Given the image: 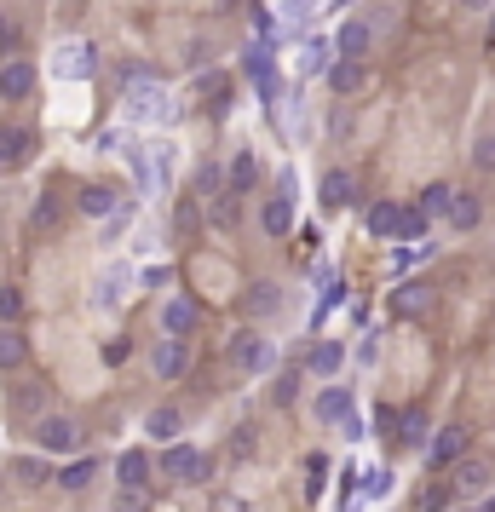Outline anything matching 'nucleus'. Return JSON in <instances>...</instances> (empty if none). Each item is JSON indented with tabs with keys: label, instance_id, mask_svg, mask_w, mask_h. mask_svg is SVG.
<instances>
[{
	"label": "nucleus",
	"instance_id": "nucleus-1",
	"mask_svg": "<svg viewBox=\"0 0 495 512\" xmlns=\"http://www.w3.org/2000/svg\"><path fill=\"white\" fill-rule=\"evenodd\" d=\"M127 116H133V121H167V116H173V104H167V93L150 81V75L127 70Z\"/></svg>",
	"mask_w": 495,
	"mask_h": 512
},
{
	"label": "nucleus",
	"instance_id": "nucleus-2",
	"mask_svg": "<svg viewBox=\"0 0 495 512\" xmlns=\"http://www.w3.org/2000/svg\"><path fill=\"white\" fill-rule=\"evenodd\" d=\"M93 64H98L93 41H58V47H52V75H58V81H87Z\"/></svg>",
	"mask_w": 495,
	"mask_h": 512
},
{
	"label": "nucleus",
	"instance_id": "nucleus-3",
	"mask_svg": "<svg viewBox=\"0 0 495 512\" xmlns=\"http://www.w3.org/2000/svg\"><path fill=\"white\" fill-rule=\"evenodd\" d=\"M162 472H167V478H179V484H202V478L213 472V461L202 455V449H190V443H167Z\"/></svg>",
	"mask_w": 495,
	"mask_h": 512
},
{
	"label": "nucleus",
	"instance_id": "nucleus-4",
	"mask_svg": "<svg viewBox=\"0 0 495 512\" xmlns=\"http://www.w3.org/2000/svg\"><path fill=\"white\" fill-rule=\"evenodd\" d=\"M231 363L248 374H271L277 369V340H260V334H236L231 340Z\"/></svg>",
	"mask_w": 495,
	"mask_h": 512
},
{
	"label": "nucleus",
	"instance_id": "nucleus-5",
	"mask_svg": "<svg viewBox=\"0 0 495 512\" xmlns=\"http://www.w3.org/2000/svg\"><path fill=\"white\" fill-rule=\"evenodd\" d=\"M35 443H41L47 455H70L75 443H81V426H75L70 415H41V426H35Z\"/></svg>",
	"mask_w": 495,
	"mask_h": 512
},
{
	"label": "nucleus",
	"instance_id": "nucleus-6",
	"mask_svg": "<svg viewBox=\"0 0 495 512\" xmlns=\"http://www.w3.org/2000/svg\"><path fill=\"white\" fill-rule=\"evenodd\" d=\"M196 323H202V305L190 300V294H173V300L162 305V328H167V340H190V334H196Z\"/></svg>",
	"mask_w": 495,
	"mask_h": 512
},
{
	"label": "nucleus",
	"instance_id": "nucleus-7",
	"mask_svg": "<svg viewBox=\"0 0 495 512\" xmlns=\"http://www.w3.org/2000/svg\"><path fill=\"white\" fill-rule=\"evenodd\" d=\"M150 369H156V380H179V374L190 369V340H156Z\"/></svg>",
	"mask_w": 495,
	"mask_h": 512
},
{
	"label": "nucleus",
	"instance_id": "nucleus-8",
	"mask_svg": "<svg viewBox=\"0 0 495 512\" xmlns=\"http://www.w3.org/2000/svg\"><path fill=\"white\" fill-rule=\"evenodd\" d=\"M467 443H472L467 426H438V438L426 443V455H432V466H455L467 455Z\"/></svg>",
	"mask_w": 495,
	"mask_h": 512
},
{
	"label": "nucleus",
	"instance_id": "nucleus-9",
	"mask_svg": "<svg viewBox=\"0 0 495 512\" xmlns=\"http://www.w3.org/2000/svg\"><path fill=\"white\" fill-rule=\"evenodd\" d=\"M392 305H398V317H426L438 305V288L432 282H403L398 294H392Z\"/></svg>",
	"mask_w": 495,
	"mask_h": 512
},
{
	"label": "nucleus",
	"instance_id": "nucleus-10",
	"mask_svg": "<svg viewBox=\"0 0 495 512\" xmlns=\"http://www.w3.org/2000/svg\"><path fill=\"white\" fill-rule=\"evenodd\" d=\"M260 225H265L271 236H283L288 225H294V185H283L271 202H265V208H260Z\"/></svg>",
	"mask_w": 495,
	"mask_h": 512
},
{
	"label": "nucleus",
	"instance_id": "nucleus-11",
	"mask_svg": "<svg viewBox=\"0 0 495 512\" xmlns=\"http://www.w3.org/2000/svg\"><path fill=\"white\" fill-rule=\"evenodd\" d=\"M116 478H121L127 495H139V489L150 484V455H144V449H127V455L116 461Z\"/></svg>",
	"mask_w": 495,
	"mask_h": 512
},
{
	"label": "nucleus",
	"instance_id": "nucleus-12",
	"mask_svg": "<svg viewBox=\"0 0 495 512\" xmlns=\"http://www.w3.org/2000/svg\"><path fill=\"white\" fill-rule=\"evenodd\" d=\"M363 81H369V70H363V58H340L329 70V87L340 98H352V93H363Z\"/></svg>",
	"mask_w": 495,
	"mask_h": 512
},
{
	"label": "nucleus",
	"instance_id": "nucleus-13",
	"mask_svg": "<svg viewBox=\"0 0 495 512\" xmlns=\"http://www.w3.org/2000/svg\"><path fill=\"white\" fill-rule=\"evenodd\" d=\"M317 420H323V426H346V420H352V392H346V386H329V392L317 397Z\"/></svg>",
	"mask_w": 495,
	"mask_h": 512
},
{
	"label": "nucleus",
	"instance_id": "nucleus-14",
	"mask_svg": "<svg viewBox=\"0 0 495 512\" xmlns=\"http://www.w3.org/2000/svg\"><path fill=\"white\" fill-rule=\"evenodd\" d=\"M29 150H35V133H24V127H6L0 133V167H24Z\"/></svg>",
	"mask_w": 495,
	"mask_h": 512
},
{
	"label": "nucleus",
	"instance_id": "nucleus-15",
	"mask_svg": "<svg viewBox=\"0 0 495 512\" xmlns=\"http://www.w3.org/2000/svg\"><path fill=\"white\" fill-rule=\"evenodd\" d=\"M29 87H35V64L18 58V64H6V70H0V98H12V104H18V98H29Z\"/></svg>",
	"mask_w": 495,
	"mask_h": 512
},
{
	"label": "nucleus",
	"instance_id": "nucleus-16",
	"mask_svg": "<svg viewBox=\"0 0 495 512\" xmlns=\"http://www.w3.org/2000/svg\"><path fill=\"white\" fill-rule=\"evenodd\" d=\"M317 196H323V208H352V173H340V167H334V173H323V185H317Z\"/></svg>",
	"mask_w": 495,
	"mask_h": 512
},
{
	"label": "nucleus",
	"instance_id": "nucleus-17",
	"mask_svg": "<svg viewBox=\"0 0 495 512\" xmlns=\"http://www.w3.org/2000/svg\"><path fill=\"white\" fill-rule=\"evenodd\" d=\"M254 185H260V162H254L248 150H236L231 156V196H248Z\"/></svg>",
	"mask_w": 495,
	"mask_h": 512
},
{
	"label": "nucleus",
	"instance_id": "nucleus-18",
	"mask_svg": "<svg viewBox=\"0 0 495 512\" xmlns=\"http://www.w3.org/2000/svg\"><path fill=\"white\" fill-rule=\"evenodd\" d=\"M75 208L87 213V219H110V213H116V190H110V185H87Z\"/></svg>",
	"mask_w": 495,
	"mask_h": 512
},
{
	"label": "nucleus",
	"instance_id": "nucleus-19",
	"mask_svg": "<svg viewBox=\"0 0 495 512\" xmlns=\"http://www.w3.org/2000/svg\"><path fill=\"white\" fill-rule=\"evenodd\" d=\"M449 225H455V231H478V225H484V202H478V196H455V202H449Z\"/></svg>",
	"mask_w": 495,
	"mask_h": 512
},
{
	"label": "nucleus",
	"instance_id": "nucleus-20",
	"mask_svg": "<svg viewBox=\"0 0 495 512\" xmlns=\"http://www.w3.org/2000/svg\"><path fill=\"white\" fill-rule=\"evenodd\" d=\"M294 58H300V70H306V75H317V70H334V47L323 41V35H317V41H306V47L294 52Z\"/></svg>",
	"mask_w": 495,
	"mask_h": 512
},
{
	"label": "nucleus",
	"instance_id": "nucleus-21",
	"mask_svg": "<svg viewBox=\"0 0 495 512\" xmlns=\"http://www.w3.org/2000/svg\"><path fill=\"white\" fill-rule=\"evenodd\" d=\"M144 432L150 438H162V443H179V409H150V420H144Z\"/></svg>",
	"mask_w": 495,
	"mask_h": 512
},
{
	"label": "nucleus",
	"instance_id": "nucleus-22",
	"mask_svg": "<svg viewBox=\"0 0 495 512\" xmlns=\"http://www.w3.org/2000/svg\"><path fill=\"white\" fill-rule=\"evenodd\" d=\"M340 357H346V351L334 346V340H317V346L306 351V369L311 374H334V369H340Z\"/></svg>",
	"mask_w": 495,
	"mask_h": 512
},
{
	"label": "nucleus",
	"instance_id": "nucleus-23",
	"mask_svg": "<svg viewBox=\"0 0 495 512\" xmlns=\"http://www.w3.org/2000/svg\"><path fill=\"white\" fill-rule=\"evenodd\" d=\"M490 478H495L490 461H455V484L461 489H490Z\"/></svg>",
	"mask_w": 495,
	"mask_h": 512
},
{
	"label": "nucleus",
	"instance_id": "nucleus-24",
	"mask_svg": "<svg viewBox=\"0 0 495 512\" xmlns=\"http://www.w3.org/2000/svg\"><path fill=\"white\" fill-rule=\"evenodd\" d=\"M24 357H29V340L18 328H0V369H18Z\"/></svg>",
	"mask_w": 495,
	"mask_h": 512
},
{
	"label": "nucleus",
	"instance_id": "nucleus-25",
	"mask_svg": "<svg viewBox=\"0 0 495 512\" xmlns=\"http://www.w3.org/2000/svg\"><path fill=\"white\" fill-rule=\"evenodd\" d=\"M363 52H369V24L352 18V24L340 29V58H363Z\"/></svg>",
	"mask_w": 495,
	"mask_h": 512
},
{
	"label": "nucleus",
	"instance_id": "nucleus-26",
	"mask_svg": "<svg viewBox=\"0 0 495 512\" xmlns=\"http://www.w3.org/2000/svg\"><path fill=\"white\" fill-rule=\"evenodd\" d=\"M93 478H98V461H93V455H87V461H70L64 472H58V484H64V489H87Z\"/></svg>",
	"mask_w": 495,
	"mask_h": 512
},
{
	"label": "nucleus",
	"instance_id": "nucleus-27",
	"mask_svg": "<svg viewBox=\"0 0 495 512\" xmlns=\"http://www.w3.org/2000/svg\"><path fill=\"white\" fill-rule=\"evenodd\" d=\"M277 305H283V288H271V282H254V288H248V311H254V317L277 311Z\"/></svg>",
	"mask_w": 495,
	"mask_h": 512
},
{
	"label": "nucleus",
	"instance_id": "nucleus-28",
	"mask_svg": "<svg viewBox=\"0 0 495 512\" xmlns=\"http://www.w3.org/2000/svg\"><path fill=\"white\" fill-rule=\"evenodd\" d=\"M398 231V202H375L369 208V236H392Z\"/></svg>",
	"mask_w": 495,
	"mask_h": 512
},
{
	"label": "nucleus",
	"instance_id": "nucleus-29",
	"mask_svg": "<svg viewBox=\"0 0 495 512\" xmlns=\"http://www.w3.org/2000/svg\"><path fill=\"white\" fill-rule=\"evenodd\" d=\"M426 225H432V219H426L421 208H398V231H392V236H403V242L415 236V242H421V236H426Z\"/></svg>",
	"mask_w": 495,
	"mask_h": 512
},
{
	"label": "nucleus",
	"instance_id": "nucleus-30",
	"mask_svg": "<svg viewBox=\"0 0 495 512\" xmlns=\"http://www.w3.org/2000/svg\"><path fill=\"white\" fill-rule=\"evenodd\" d=\"M398 443H409V449H421V443H426V409H409V415H403Z\"/></svg>",
	"mask_w": 495,
	"mask_h": 512
},
{
	"label": "nucleus",
	"instance_id": "nucleus-31",
	"mask_svg": "<svg viewBox=\"0 0 495 512\" xmlns=\"http://www.w3.org/2000/svg\"><path fill=\"white\" fill-rule=\"evenodd\" d=\"M18 317H24V294H18V288L6 282V288H0V328H12Z\"/></svg>",
	"mask_w": 495,
	"mask_h": 512
},
{
	"label": "nucleus",
	"instance_id": "nucleus-32",
	"mask_svg": "<svg viewBox=\"0 0 495 512\" xmlns=\"http://www.w3.org/2000/svg\"><path fill=\"white\" fill-rule=\"evenodd\" d=\"M449 202H455V190H449V185H426L421 213H426V219H432V213H449Z\"/></svg>",
	"mask_w": 495,
	"mask_h": 512
},
{
	"label": "nucleus",
	"instance_id": "nucleus-33",
	"mask_svg": "<svg viewBox=\"0 0 495 512\" xmlns=\"http://www.w3.org/2000/svg\"><path fill=\"white\" fill-rule=\"evenodd\" d=\"M323 484H329V461H323V455H311V461H306V495H311V501L323 495Z\"/></svg>",
	"mask_w": 495,
	"mask_h": 512
},
{
	"label": "nucleus",
	"instance_id": "nucleus-34",
	"mask_svg": "<svg viewBox=\"0 0 495 512\" xmlns=\"http://www.w3.org/2000/svg\"><path fill=\"white\" fill-rule=\"evenodd\" d=\"M472 167L478 173H495V133H484V139L472 144Z\"/></svg>",
	"mask_w": 495,
	"mask_h": 512
},
{
	"label": "nucleus",
	"instance_id": "nucleus-35",
	"mask_svg": "<svg viewBox=\"0 0 495 512\" xmlns=\"http://www.w3.org/2000/svg\"><path fill=\"white\" fill-rule=\"evenodd\" d=\"M29 219H35V231H52V225H58V202H52V196H41Z\"/></svg>",
	"mask_w": 495,
	"mask_h": 512
},
{
	"label": "nucleus",
	"instance_id": "nucleus-36",
	"mask_svg": "<svg viewBox=\"0 0 495 512\" xmlns=\"http://www.w3.org/2000/svg\"><path fill=\"white\" fill-rule=\"evenodd\" d=\"M41 403H47V392H41V386H24V392H18V409H29V415H35Z\"/></svg>",
	"mask_w": 495,
	"mask_h": 512
},
{
	"label": "nucleus",
	"instance_id": "nucleus-37",
	"mask_svg": "<svg viewBox=\"0 0 495 512\" xmlns=\"http://www.w3.org/2000/svg\"><path fill=\"white\" fill-rule=\"evenodd\" d=\"M236 219V202L231 196H219V202H213V225H231Z\"/></svg>",
	"mask_w": 495,
	"mask_h": 512
},
{
	"label": "nucleus",
	"instance_id": "nucleus-38",
	"mask_svg": "<svg viewBox=\"0 0 495 512\" xmlns=\"http://www.w3.org/2000/svg\"><path fill=\"white\" fill-rule=\"evenodd\" d=\"M18 478H24V484H41V478H47V466H41V461H18Z\"/></svg>",
	"mask_w": 495,
	"mask_h": 512
},
{
	"label": "nucleus",
	"instance_id": "nucleus-39",
	"mask_svg": "<svg viewBox=\"0 0 495 512\" xmlns=\"http://www.w3.org/2000/svg\"><path fill=\"white\" fill-rule=\"evenodd\" d=\"M294 386H300L294 374H277V392H271V397H277V403H294Z\"/></svg>",
	"mask_w": 495,
	"mask_h": 512
},
{
	"label": "nucleus",
	"instance_id": "nucleus-40",
	"mask_svg": "<svg viewBox=\"0 0 495 512\" xmlns=\"http://www.w3.org/2000/svg\"><path fill=\"white\" fill-rule=\"evenodd\" d=\"M426 254H432L426 242H415V248H398V265H415V259H426Z\"/></svg>",
	"mask_w": 495,
	"mask_h": 512
},
{
	"label": "nucleus",
	"instance_id": "nucleus-41",
	"mask_svg": "<svg viewBox=\"0 0 495 512\" xmlns=\"http://www.w3.org/2000/svg\"><path fill=\"white\" fill-rule=\"evenodd\" d=\"M392 489V472H369V495H386Z\"/></svg>",
	"mask_w": 495,
	"mask_h": 512
},
{
	"label": "nucleus",
	"instance_id": "nucleus-42",
	"mask_svg": "<svg viewBox=\"0 0 495 512\" xmlns=\"http://www.w3.org/2000/svg\"><path fill=\"white\" fill-rule=\"evenodd\" d=\"M6 41H12V18H6V12H0V47H6Z\"/></svg>",
	"mask_w": 495,
	"mask_h": 512
},
{
	"label": "nucleus",
	"instance_id": "nucleus-43",
	"mask_svg": "<svg viewBox=\"0 0 495 512\" xmlns=\"http://www.w3.org/2000/svg\"><path fill=\"white\" fill-rule=\"evenodd\" d=\"M484 512H495V495H490V501H484Z\"/></svg>",
	"mask_w": 495,
	"mask_h": 512
},
{
	"label": "nucleus",
	"instance_id": "nucleus-44",
	"mask_svg": "<svg viewBox=\"0 0 495 512\" xmlns=\"http://www.w3.org/2000/svg\"><path fill=\"white\" fill-rule=\"evenodd\" d=\"M467 6H490V0H467Z\"/></svg>",
	"mask_w": 495,
	"mask_h": 512
},
{
	"label": "nucleus",
	"instance_id": "nucleus-45",
	"mask_svg": "<svg viewBox=\"0 0 495 512\" xmlns=\"http://www.w3.org/2000/svg\"><path fill=\"white\" fill-rule=\"evenodd\" d=\"M490 47H495V24H490Z\"/></svg>",
	"mask_w": 495,
	"mask_h": 512
},
{
	"label": "nucleus",
	"instance_id": "nucleus-46",
	"mask_svg": "<svg viewBox=\"0 0 495 512\" xmlns=\"http://www.w3.org/2000/svg\"><path fill=\"white\" fill-rule=\"evenodd\" d=\"M225 6H242V0H225Z\"/></svg>",
	"mask_w": 495,
	"mask_h": 512
}]
</instances>
